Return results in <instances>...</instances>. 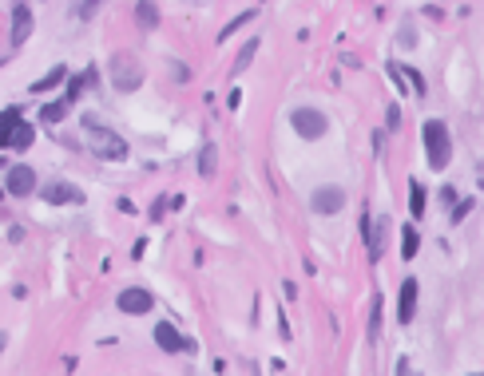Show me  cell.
I'll list each match as a JSON object with an SVG mask.
<instances>
[{
    "label": "cell",
    "instance_id": "5b68a950",
    "mask_svg": "<svg viewBox=\"0 0 484 376\" xmlns=\"http://www.w3.org/2000/svg\"><path fill=\"white\" fill-rule=\"evenodd\" d=\"M342 206H345V187H338V182H325V187H318L310 194L313 214H338Z\"/></svg>",
    "mask_w": 484,
    "mask_h": 376
},
{
    "label": "cell",
    "instance_id": "9a60e30c",
    "mask_svg": "<svg viewBox=\"0 0 484 376\" xmlns=\"http://www.w3.org/2000/svg\"><path fill=\"white\" fill-rule=\"evenodd\" d=\"M68 107H71L68 99H60V103H44L40 119H44V123H64V119H68Z\"/></svg>",
    "mask_w": 484,
    "mask_h": 376
},
{
    "label": "cell",
    "instance_id": "9c48e42d",
    "mask_svg": "<svg viewBox=\"0 0 484 376\" xmlns=\"http://www.w3.org/2000/svg\"><path fill=\"white\" fill-rule=\"evenodd\" d=\"M155 345H159L163 353H191V348H195L191 341L171 325V321H155Z\"/></svg>",
    "mask_w": 484,
    "mask_h": 376
},
{
    "label": "cell",
    "instance_id": "52a82bcc",
    "mask_svg": "<svg viewBox=\"0 0 484 376\" xmlns=\"http://www.w3.org/2000/svg\"><path fill=\"white\" fill-rule=\"evenodd\" d=\"M115 305H120L123 313H132V317H143V313H151V309H155V297H151V289L132 286V289H123V293L115 297Z\"/></svg>",
    "mask_w": 484,
    "mask_h": 376
},
{
    "label": "cell",
    "instance_id": "30bf717a",
    "mask_svg": "<svg viewBox=\"0 0 484 376\" xmlns=\"http://www.w3.org/2000/svg\"><path fill=\"white\" fill-rule=\"evenodd\" d=\"M417 281L413 277H409V281H401V297H397V321H401V325H409V321H413V313H417Z\"/></svg>",
    "mask_w": 484,
    "mask_h": 376
},
{
    "label": "cell",
    "instance_id": "d4e9b609",
    "mask_svg": "<svg viewBox=\"0 0 484 376\" xmlns=\"http://www.w3.org/2000/svg\"><path fill=\"white\" fill-rule=\"evenodd\" d=\"M405 71H409V68H405ZM409 79H413V88H417V95H425V79L417 76V71H409Z\"/></svg>",
    "mask_w": 484,
    "mask_h": 376
},
{
    "label": "cell",
    "instance_id": "8992f818",
    "mask_svg": "<svg viewBox=\"0 0 484 376\" xmlns=\"http://www.w3.org/2000/svg\"><path fill=\"white\" fill-rule=\"evenodd\" d=\"M32 190H36V170H32L28 163H16V167H8V178H4V194H12V198H28Z\"/></svg>",
    "mask_w": 484,
    "mask_h": 376
},
{
    "label": "cell",
    "instance_id": "2e32d148",
    "mask_svg": "<svg viewBox=\"0 0 484 376\" xmlns=\"http://www.w3.org/2000/svg\"><path fill=\"white\" fill-rule=\"evenodd\" d=\"M417 249H421V234H417L413 226H405V234H401V257L409 262V257H417Z\"/></svg>",
    "mask_w": 484,
    "mask_h": 376
},
{
    "label": "cell",
    "instance_id": "44dd1931",
    "mask_svg": "<svg viewBox=\"0 0 484 376\" xmlns=\"http://www.w3.org/2000/svg\"><path fill=\"white\" fill-rule=\"evenodd\" d=\"M199 175H202V178L214 175V147H211V143H207V147H202V155H199Z\"/></svg>",
    "mask_w": 484,
    "mask_h": 376
},
{
    "label": "cell",
    "instance_id": "ba28073f",
    "mask_svg": "<svg viewBox=\"0 0 484 376\" xmlns=\"http://www.w3.org/2000/svg\"><path fill=\"white\" fill-rule=\"evenodd\" d=\"M44 202H52V206H71V202H83V190L76 187V182H60V178H52V182H44Z\"/></svg>",
    "mask_w": 484,
    "mask_h": 376
},
{
    "label": "cell",
    "instance_id": "603a6c76",
    "mask_svg": "<svg viewBox=\"0 0 484 376\" xmlns=\"http://www.w3.org/2000/svg\"><path fill=\"white\" fill-rule=\"evenodd\" d=\"M381 333V297L374 301V321H369V336H377Z\"/></svg>",
    "mask_w": 484,
    "mask_h": 376
},
{
    "label": "cell",
    "instance_id": "ac0fdd59",
    "mask_svg": "<svg viewBox=\"0 0 484 376\" xmlns=\"http://www.w3.org/2000/svg\"><path fill=\"white\" fill-rule=\"evenodd\" d=\"M32 139H36V131H32V123H16V131H12V147H32Z\"/></svg>",
    "mask_w": 484,
    "mask_h": 376
},
{
    "label": "cell",
    "instance_id": "7402d4cb",
    "mask_svg": "<svg viewBox=\"0 0 484 376\" xmlns=\"http://www.w3.org/2000/svg\"><path fill=\"white\" fill-rule=\"evenodd\" d=\"M468 214H473V198H464V202H453V226H461Z\"/></svg>",
    "mask_w": 484,
    "mask_h": 376
},
{
    "label": "cell",
    "instance_id": "277c9868",
    "mask_svg": "<svg viewBox=\"0 0 484 376\" xmlns=\"http://www.w3.org/2000/svg\"><path fill=\"white\" fill-rule=\"evenodd\" d=\"M290 127L298 131L302 139H322L325 131H330V119H325V111H318V107H294V115H290Z\"/></svg>",
    "mask_w": 484,
    "mask_h": 376
},
{
    "label": "cell",
    "instance_id": "4fadbf2b",
    "mask_svg": "<svg viewBox=\"0 0 484 376\" xmlns=\"http://www.w3.org/2000/svg\"><path fill=\"white\" fill-rule=\"evenodd\" d=\"M64 79H68V68H64V64H60V68H52V71H48V76H44V79H36V83H32V95H44V91L60 88Z\"/></svg>",
    "mask_w": 484,
    "mask_h": 376
},
{
    "label": "cell",
    "instance_id": "e0dca14e",
    "mask_svg": "<svg viewBox=\"0 0 484 376\" xmlns=\"http://www.w3.org/2000/svg\"><path fill=\"white\" fill-rule=\"evenodd\" d=\"M409 210H413V218L425 214V187L417 182V178L409 182Z\"/></svg>",
    "mask_w": 484,
    "mask_h": 376
},
{
    "label": "cell",
    "instance_id": "7c38bea8",
    "mask_svg": "<svg viewBox=\"0 0 484 376\" xmlns=\"http://www.w3.org/2000/svg\"><path fill=\"white\" fill-rule=\"evenodd\" d=\"M135 24H139L143 32H151L155 24H159V8H155V0H139V4H135Z\"/></svg>",
    "mask_w": 484,
    "mask_h": 376
},
{
    "label": "cell",
    "instance_id": "3957f363",
    "mask_svg": "<svg viewBox=\"0 0 484 376\" xmlns=\"http://www.w3.org/2000/svg\"><path fill=\"white\" fill-rule=\"evenodd\" d=\"M111 83L115 91H135L143 83V68H139V56L132 52H115L111 56Z\"/></svg>",
    "mask_w": 484,
    "mask_h": 376
},
{
    "label": "cell",
    "instance_id": "ffe728a7",
    "mask_svg": "<svg viewBox=\"0 0 484 376\" xmlns=\"http://www.w3.org/2000/svg\"><path fill=\"white\" fill-rule=\"evenodd\" d=\"M250 20H254V8H250V12H242V16H234L231 24H226V28L219 32V44H222V40H226V36H234V32H238L242 24H250Z\"/></svg>",
    "mask_w": 484,
    "mask_h": 376
},
{
    "label": "cell",
    "instance_id": "484cf974",
    "mask_svg": "<svg viewBox=\"0 0 484 376\" xmlns=\"http://www.w3.org/2000/svg\"><path fill=\"white\" fill-rule=\"evenodd\" d=\"M401 44H405V48H413V44H417V36H413V28H405V32H401Z\"/></svg>",
    "mask_w": 484,
    "mask_h": 376
},
{
    "label": "cell",
    "instance_id": "6da1fadb",
    "mask_svg": "<svg viewBox=\"0 0 484 376\" xmlns=\"http://www.w3.org/2000/svg\"><path fill=\"white\" fill-rule=\"evenodd\" d=\"M421 139H425V158H429V167L433 170L449 167V158H453V135H449V127H444L441 119H425Z\"/></svg>",
    "mask_w": 484,
    "mask_h": 376
},
{
    "label": "cell",
    "instance_id": "8fae6325",
    "mask_svg": "<svg viewBox=\"0 0 484 376\" xmlns=\"http://www.w3.org/2000/svg\"><path fill=\"white\" fill-rule=\"evenodd\" d=\"M32 28H36V20H32L28 4H16V12H12V48H21L32 36Z\"/></svg>",
    "mask_w": 484,
    "mask_h": 376
},
{
    "label": "cell",
    "instance_id": "7a4b0ae2",
    "mask_svg": "<svg viewBox=\"0 0 484 376\" xmlns=\"http://www.w3.org/2000/svg\"><path fill=\"white\" fill-rule=\"evenodd\" d=\"M83 131H88V147L96 158H103V163H123L127 158V143H123V135H115L111 127H103V123H83Z\"/></svg>",
    "mask_w": 484,
    "mask_h": 376
},
{
    "label": "cell",
    "instance_id": "5bb4252c",
    "mask_svg": "<svg viewBox=\"0 0 484 376\" xmlns=\"http://www.w3.org/2000/svg\"><path fill=\"white\" fill-rule=\"evenodd\" d=\"M16 123H21V111H4V115H0V147H12Z\"/></svg>",
    "mask_w": 484,
    "mask_h": 376
},
{
    "label": "cell",
    "instance_id": "4316f807",
    "mask_svg": "<svg viewBox=\"0 0 484 376\" xmlns=\"http://www.w3.org/2000/svg\"><path fill=\"white\" fill-rule=\"evenodd\" d=\"M4 163H8V158H0V170H4Z\"/></svg>",
    "mask_w": 484,
    "mask_h": 376
},
{
    "label": "cell",
    "instance_id": "cb8c5ba5",
    "mask_svg": "<svg viewBox=\"0 0 484 376\" xmlns=\"http://www.w3.org/2000/svg\"><path fill=\"white\" fill-rule=\"evenodd\" d=\"M385 123H389V131H397V127H401V111H397V107H389V115H385Z\"/></svg>",
    "mask_w": 484,
    "mask_h": 376
},
{
    "label": "cell",
    "instance_id": "d6986e66",
    "mask_svg": "<svg viewBox=\"0 0 484 376\" xmlns=\"http://www.w3.org/2000/svg\"><path fill=\"white\" fill-rule=\"evenodd\" d=\"M254 52H258V40H250V44H246V48H242L238 52V59H234V76H238V71H246V68H250V59H254Z\"/></svg>",
    "mask_w": 484,
    "mask_h": 376
}]
</instances>
